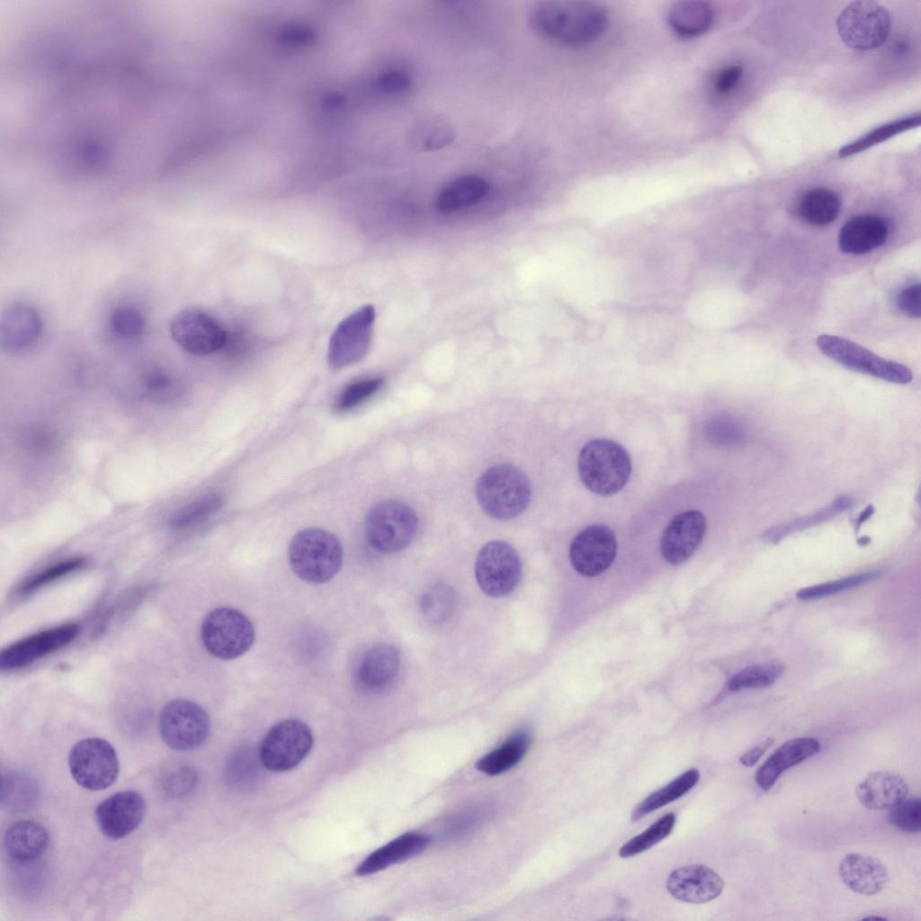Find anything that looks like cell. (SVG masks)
Returning a JSON list of instances; mask_svg holds the SVG:
<instances>
[{
  "label": "cell",
  "mask_w": 921,
  "mask_h": 921,
  "mask_svg": "<svg viewBox=\"0 0 921 921\" xmlns=\"http://www.w3.org/2000/svg\"><path fill=\"white\" fill-rule=\"evenodd\" d=\"M743 75L738 65H728L716 71L711 79V87L719 96H725L735 90Z\"/></svg>",
  "instance_id": "c3c4849f"
},
{
  "label": "cell",
  "mask_w": 921,
  "mask_h": 921,
  "mask_svg": "<svg viewBox=\"0 0 921 921\" xmlns=\"http://www.w3.org/2000/svg\"><path fill=\"white\" fill-rule=\"evenodd\" d=\"M288 555L298 577L310 584H323L339 571L344 552L340 541L330 532L307 528L294 535Z\"/></svg>",
  "instance_id": "7a4b0ae2"
},
{
  "label": "cell",
  "mask_w": 921,
  "mask_h": 921,
  "mask_svg": "<svg viewBox=\"0 0 921 921\" xmlns=\"http://www.w3.org/2000/svg\"><path fill=\"white\" fill-rule=\"evenodd\" d=\"M46 828L33 820H19L11 824L4 835V846L15 862L30 863L40 858L49 846Z\"/></svg>",
  "instance_id": "4316f807"
},
{
  "label": "cell",
  "mask_w": 921,
  "mask_h": 921,
  "mask_svg": "<svg viewBox=\"0 0 921 921\" xmlns=\"http://www.w3.org/2000/svg\"><path fill=\"white\" fill-rule=\"evenodd\" d=\"M853 505V501L847 496H841L835 499L826 507L802 517H798L794 520L780 524L778 526L768 529L765 533V538L769 541H778L779 539L785 537L794 532H798L816 524L827 522L836 517L840 513L850 508Z\"/></svg>",
  "instance_id": "e575fe53"
},
{
  "label": "cell",
  "mask_w": 921,
  "mask_h": 921,
  "mask_svg": "<svg viewBox=\"0 0 921 921\" xmlns=\"http://www.w3.org/2000/svg\"><path fill=\"white\" fill-rule=\"evenodd\" d=\"M489 184L482 176L465 174L445 184L435 198V207L444 213L469 208L479 202L487 193Z\"/></svg>",
  "instance_id": "83f0119b"
},
{
  "label": "cell",
  "mask_w": 921,
  "mask_h": 921,
  "mask_svg": "<svg viewBox=\"0 0 921 921\" xmlns=\"http://www.w3.org/2000/svg\"><path fill=\"white\" fill-rule=\"evenodd\" d=\"M77 623L69 622L37 632L4 648L0 654L2 669H15L58 650L78 634Z\"/></svg>",
  "instance_id": "e0dca14e"
},
{
  "label": "cell",
  "mask_w": 921,
  "mask_h": 921,
  "mask_svg": "<svg viewBox=\"0 0 921 921\" xmlns=\"http://www.w3.org/2000/svg\"><path fill=\"white\" fill-rule=\"evenodd\" d=\"M706 532L705 515L688 510L675 515L665 528L660 551L666 561L678 565L687 560L700 545Z\"/></svg>",
  "instance_id": "ac0fdd59"
},
{
  "label": "cell",
  "mask_w": 921,
  "mask_h": 921,
  "mask_svg": "<svg viewBox=\"0 0 921 921\" xmlns=\"http://www.w3.org/2000/svg\"><path fill=\"white\" fill-rule=\"evenodd\" d=\"M783 666L768 662L747 666L736 674L729 683L731 691L765 687L774 683L782 674Z\"/></svg>",
  "instance_id": "ab89813d"
},
{
  "label": "cell",
  "mask_w": 921,
  "mask_h": 921,
  "mask_svg": "<svg viewBox=\"0 0 921 921\" xmlns=\"http://www.w3.org/2000/svg\"><path fill=\"white\" fill-rule=\"evenodd\" d=\"M476 495L487 514L506 520L526 509L531 499V486L524 473L515 466L497 464L479 477Z\"/></svg>",
  "instance_id": "277c9868"
},
{
  "label": "cell",
  "mask_w": 921,
  "mask_h": 921,
  "mask_svg": "<svg viewBox=\"0 0 921 921\" xmlns=\"http://www.w3.org/2000/svg\"><path fill=\"white\" fill-rule=\"evenodd\" d=\"M881 575V571H872L851 576L836 581L811 586L798 591L797 598L803 601L824 598L836 595L839 592L857 587L858 586L880 577Z\"/></svg>",
  "instance_id": "b9f144b4"
},
{
  "label": "cell",
  "mask_w": 921,
  "mask_h": 921,
  "mask_svg": "<svg viewBox=\"0 0 921 921\" xmlns=\"http://www.w3.org/2000/svg\"><path fill=\"white\" fill-rule=\"evenodd\" d=\"M888 10L874 1L850 3L836 20L837 31L845 45L869 50L881 46L890 31Z\"/></svg>",
  "instance_id": "30bf717a"
},
{
  "label": "cell",
  "mask_w": 921,
  "mask_h": 921,
  "mask_svg": "<svg viewBox=\"0 0 921 921\" xmlns=\"http://www.w3.org/2000/svg\"><path fill=\"white\" fill-rule=\"evenodd\" d=\"M146 801L136 791L116 792L100 802L94 817L101 832L117 840L132 833L142 822Z\"/></svg>",
  "instance_id": "2e32d148"
},
{
  "label": "cell",
  "mask_w": 921,
  "mask_h": 921,
  "mask_svg": "<svg viewBox=\"0 0 921 921\" xmlns=\"http://www.w3.org/2000/svg\"><path fill=\"white\" fill-rule=\"evenodd\" d=\"M39 795V786L30 775L16 771L3 774L1 801L8 809L28 810L37 803Z\"/></svg>",
  "instance_id": "d6a6232c"
},
{
  "label": "cell",
  "mask_w": 921,
  "mask_h": 921,
  "mask_svg": "<svg viewBox=\"0 0 921 921\" xmlns=\"http://www.w3.org/2000/svg\"><path fill=\"white\" fill-rule=\"evenodd\" d=\"M375 308L365 305L344 318L332 334L327 362L333 369H341L362 360L372 337Z\"/></svg>",
  "instance_id": "4fadbf2b"
},
{
  "label": "cell",
  "mask_w": 921,
  "mask_h": 921,
  "mask_svg": "<svg viewBox=\"0 0 921 921\" xmlns=\"http://www.w3.org/2000/svg\"><path fill=\"white\" fill-rule=\"evenodd\" d=\"M716 434L718 442L724 444H735L740 442L744 433L739 425L731 418H723L716 421Z\"/></svg>",
  "instance_id": "816d5d0a"
},
{
  "label": "cell",
  "mask_w": 921,
  "mask_h": 921,
  "mask_svg": "<svg viewBox=\"0 0 921 921\" xmlns=\"http://www.w3.org/2000/svg\"><path fill=\"white\" fill-rule=\"evenodd\" d=\"M577 468L580 479L588 490L600 496H610L627 484L631 461L628 452L620 443L606 438H595L581 449Z\"/></svg>",
  "instance_id": "3957f363"
},
{
  "label": "cell",
  "mask_w": 921,
  "mask_h": 921,
  "mask_svg": "<svg viewBox=\"0 0 921 921\" xmlns=\"http://www.w3.org/2000/svg\"><path fill=\"white\" fill-rule=\"evenodd\" d=\"M908 787L898 773L877 771L869 773L856 787L860 803L869 809H890L904 800Z\"/></svg>",
  "instance_id": "484cf974"
},
{
  "label": "cell",
  "mask_w": 921,
  "mask_h": 921,
  "mask_svg": "<svg viewBox=\"0 0 921 921\" xmlns=\"http://www.w3.org/2000/svg\"><path fill=\"white\" fill-rule=\"evenodd\" d=\"M676 821L675 813L669 812L655 821L646 830L625 843L619 850V855L629 858L651 848L673 831Z\"/></svg>",
  "instance_id": "8d00e7d4"
},
{
  "label": "cell",
  "mask_w": 921,
  "mask_h": 921,
  "mask_svg": "<svg viewBox=\"0 0 921 921\" xmlns=\"http://www.w3.org/2000/svg\"><path fill=\"white\" fill-rule=\"evenodd\" d=\"M263 765L258 752L242 747L233 752L225 765L226 782L237 789L246 790L257 783Z\"/></svg>",
  "instance_id": "836d02e7"
},
{
  "label": "cell",
  "mask_w": 921,
  "mask_h": 921,
  "mask_svg": "<svg viewBox=\"0 0 921 921\" xmlns=\"http://www.w3.org/2000/svg\"><path fill=\"white\" fill-rule=\"evenodd\" d=\"M68 767L81 787L100 791L117 779L120 764L113 747L105 739L88 738L76 742L68 755Z\"/></svg>",
  "instance_id": "8fae6325"
},
{
  "label": "cell",
  "mask_w": 921,
  "mask_h": 921,
  "mask_svg": "<svg viewBox=\"0 0 921 921\" xmlns=\"http://www.w3.org/2000/svg\"><path fill=\"white\" fill-rule=\"evenodd\" d=\"M666 889L678 900L701 904L719 897L724 881L712 869L694 864L674 870L667 878Z\"/></svg>",
  "instance_id": "d6986e66"
},
{
  "label": "cell",
  "mask_w": 921,
  "mask_h": 921,
  "mask_svg": "<svg viewBox=\"0 0 921 921\" xmlns=\"http://www.w3.org/2000/svg\"><path fill=\"white\" fill-rule=\"evenodd\" d=\"M699 779L700 773L697 769L692 768L685 771L636 805L631 812L630 819L638 821L648 814L681 798L695 786Z\"/></svg>",
  "instance_id": "1f68e13d"
},
{
  "label": "cell",
  "mask_w": 921,
  "mask_h": 921,
  "mask_svg": "<svg viewBox=\"0 0 921 921\" xmlns=\"http://www.w3.org/2000/svg\"><path fill=\"white\" fill-rule=\"evenodd\" d=\"M418 517L408 505L397 500H384L371 507L365 521L369 543L383 553L405 549L415 538Z\"/></svg>",
  "instance_id": "8992f818"
},
{
  "label": "cell",
  "mask_w": 921,
  "mask_h": 921,
  "mask_svg": "<svg viewBox=\"0 0 921 921\" xmlns=\"http://www.w3.org/2000/svg\"><path fill=\"white\" fill-rule=\"evenodd\" d=\"M713 12L702 1H681L670 8L667 21L670 28L681 38L690 39L703 34L711 26Z\"/></svg>",
  "instance_id": "f1b7e54d"
},
{
  "label": "cell",
  "mask_w": 921,
  "mask_h": 921,
  "mask_svg": "<svg viewBox=\"0 0 921 921\" xmlns=\"http://www.w3.org/2000/svg\"><path fill=\"white\" fill-rule=\"evenodd\" d=\"M873 513H874V506L872 505H867L865 507V509L863 510L862 513L857 517V520H856V523H855L856 529H859L861 527V525L865 521H867L869 518H871V516L873 514Z\"/></svg>",
  "instance_id": "db71d44e"
},
{
  "label": "cell",
  "mask_w": 921,
  "mask_h": 921,
  "mask_svg": "<svg viewBox=\"0 0 921 921\" xmlns=\"http://www.w3.org/2000/svg\"><path fill=\"white\" fill-rule=\"evenodd\" d=\"M159 733L172 749L193 750L202 746L210 732V720L198 703L186 699H174L161 709Z\"/></svg>",
  "instance_id": "9c48e42d"
},
{
  "label": "cell",
  "mask_w": 921,
  "mask_h": 921,
  "mask_svg": "<svg viewBox=\"0 0 921 921\" xmlns=\"http://www.w3.org/2000/svg\"><path fill=\"white\" fill-rule=\"evenodd\" d=\"M85 563V559L81 557H76L56 563L26 579L19 587L18 593L22 596L30 595L57 579L78 570L84 567Z\"/></svg>",
  "instance_id": "7bdbcfd3"
},
{
  "label": "cell",
  "mask_w": 921,
  "mask_h": 921,
  "mask_svg": "<svg viewBox=\"0 0 921 921\" xmlns=\"http://www.w3.org/2000/svg\"><path fill=\"white\" fill-rule=\"evenodd\" d=\"M170 334L183 350L197 356L211 354L227 343V334L210 315L198 309H186L170 322Z\"/></svg>",
  "instance_id": "5bb4252c"
},
{
  "label": "cell",
  "mask_w": 921,
  "mask_h": 921,
  "mask_svg": "<svg viewBox=\"0 0 921 921\" xmlns=\"http://www.w3.org/2000/svg\"><path fill=\"white\" fill-rule=\"evenodd\" d=\"M838 873L848 889L867 896L881 892L889 881V872L882 862L859 853L845 854L840 861Z\"/></svg>",
  "instance_id": "ffe728a7"
},
{
  "label": "cell",
  "mask_w": 921,
  "mask_h": 921,
  "mask_svg": "<svg viewBox=\"0 0 921 921\" xmlns=\"http://www.w3.org/2000/svg\"><path fill=\"white\" fill-rule=\"evenodd\" d=\"M454 137L453 127L444 118L430 116L416 124L412 142L422 151H434L450 145Z\"/></svg>",
  "instance_id": "d590c367"
},
{
  "label": "cell",
  "mask_w": 921,
  "mask_h": 921,
  "mask_svg": "<svg viewBox=\"0 0 921 921\" xmlns=\"http://www.w3.org/2000/svg\"><path fill=\"white\" fill-rule=\"evenodd\" d=\"M888 822L905 833H917L921 829V801L918 797L904 799L890 808Z\"/></svg>",
  "instance_id": "ee69618b"
},
{
  "label": "cell",
  "mask_w": 921,
  "mask_h": 921,
  "mask_svg": "<svg viewBox=\"0 0 921 921\" xmlns=\"http://www.w3.org/2000/svg\"><path fill=\"white\" fill-rule=\"evenodd\" d=\"M455 595L451 586L443 583L432 586L422 596L420 609L430 623L445 621L454 609Z\"/></svg>",
  "instance_id": "74e56055"
},
{
  "label": "cell",
  "mask_w": 921,
  "mask_h": 921,
  "mask_svg": "<svg viewBox=\"0 0 921 921\" xmlns=\"http://www.w3.org/2000/svg\"><path fill=\"white\" fill-rule=\"evenodd\" d=\"M41 319L31 307L15 303L3 312L0 344L8 351H18L34 344L40 335Z\"/></svg>",
  "instance_id": "cb8c5ba5"
},
{
  "label": "cell",
  "mask_w": 921,
  "mask_h": 921,
  "mask_svg": "<svg viewBox=\"0 0 921 921\" xmlns=\"http://www.w3.org/2000/svg\"><path fill=\"white\" fill-rule=\"evenodd\" d=\"M412 85V79L407 72L401 69H391L383 73L378 80L379 88L389 94L407 93Z\"/></svg>",
  "instance_id": "681fc988"
},
{
  "label": "cell",
  "mask_w": 921,
  "mask_h": 921,
  "mask_svg": "<svg viewBox=\"0 0 921 921\" xmlns=\"http://www.w3.org/2000/svg\"><path fill=\"white\" fill-rule=\"evenodd\" d=\"M820 743L813 738H797L783 743L757 769L755 780L759 788L769 791L787 769L815 756Z\"/></svg>",
  "instance_id": "7402d4cb"
},
{
  "label": "cell",
  "mask_w": 921,
  "mask_h": 921,
  "mask_svg": "<svg viewBox=\"0 0 921 921\" xmlns=\"http://www.w3.org/2000/svg\"><path fill=\"white\" fill-rule=\"evenodd\" d=\"M110 325L112 332L118 336L134 339L143 333L145 320L137 308L123 306L117 308L112 313Z\"/></svg>",
  "instance_id": "bcb514c9"
},
{
  "label": "cell",
  "mask_w": 921,
  "mask_h": 921,
  "mask_svg": "<svg viewBox=\"0 0 921 921\" xmlns=\"http://www.w3.org/2000/svg\"><path fill=\"white\" fill-rule=\"evenodd\" d=\"M223 499L217 494L204 496L180 510L171 520V525L176 529L192 526L207 519L218 512Z\"/></svg>",
  "instance_id": "60d3db41"
},
{
  "label": "cell",
  "mask_w": 921,
  "mask_h": 921,
  "mask_svg": "<svg viewBox=\"0 0 921 921\" xmlns=\"http://www.w3.org/2000/svg\"><path fill=\"white\" fill-rule=\"evenodd\" d=\"M475 577L487 595L502 597L512 593L522 577V563L516 550L506 541H492L479 550Z\"/></svg>",
  "instance_id": "7c38bea8"
},
{
  "label": "cell",
  "mask_w": 921,
  "mask_h": 921,
  "mask_svg": "<svg viewBox=\"0 0 921 921\" xmlns=\"http://www.w3.org/2000/svg\"><path fill=\"white\" fill-rule=\"evenodd\" d=\"M773 738H767L766 739H765L764 741H762L761 743H759L758 745H756V747L743 754L739 758V762L747 767L754 766L761 758V756L765 753V751L773 744Z\"/></svg>",
  "instance_id": "f5cc1de1"
},
{
  "label": "cell",
  "mask_w": 921,
  "mask_h": 921,
  "mask_svg": "<svg viewBox=\"0 0 921 921\" xmlns=\"http://www.w3.org/2000/svg\"><path fill=\"white\" fill-rule=\"evenodd\" d=\"M313 742V734L306 723L298 719L282 720L267 731L261 742V763L275 773L291 770L308 755Z\"/></svg>",
  "instance_id": "ba28073f"
},
{
  "label": "cell",
  "mask_w": 921,
  "mask_h": 921,
  "mask_svg": "<svg viewBox=\"0 0 921 921\" xmlns=\"http://www.w3.org/2000/svg\"><path fill=\"white\" fill-rule=\"evenodd\" d=\"M820 351L830 359L854 371L897 384L912 381V371L906 365L880 357L872 351L844 337L822 335L817 338Z\"/></svg>",
  "instance_id": "52a82bcc"
},
{
  "label": "cell",
  "mask_w": 921,
  "mask_h": 921,
  "mask_svg": "<svg viewBox=\"0 0 921 921\" xmlns=\"http://www.w3.org/2000/svg\"><path fill=\"white\" fill-rule=\"evenodd\" d=\"M399 666L398 650L389 644H377L362 655L356 670V682L364 691L380 692L395 680Z\"/></svg>",
  "instance_id": "44dd1931"
},
{
  "label": "cell",
  "mask_w": 921,
  "mask_h": 921,
  "mask_svg": "<svg viewBox=\"0 0 921 921\" xmlns=\"http://www.w3.org/2000/svg\"><path fill=\"white\" fill-rule=\"evenodd\" d=\"M889 232V224L884 218L871 214L857 215L847 220L840 229L839 247L845 254H866L883 245Z\"/></svg>",
  "instance_id": "603a6c76"
},
{
  "label": "cell",
  "mask_w": 921,
  "mask_h": 921,
  "mask_svg": "<svg viewBox=\"0 0 921 921\" xmlns=\"http://www.w3.org/2000/svg\"><path fill=\"white\" fill-rule=\"evenodd\" d=\"M430 843L422 833H405L369 854L357 867L355 873L366 876L391 865L407 861L424 852Z\"/></svg>",
  "instance_id": "d4e9b609"
},
{
  "label": "cell",
  "mask_w": 921,
  "mask_h": 921,
  "mask_svg": "<svg viewBox=\"0 0 921 921\" xmlns=\"http://www.w3.org/2000/svg\"><path fill=\"white\" fill-rule=\"evenodd\" d=\"M531 742V734L527 730L516 731L499 747L480 757L476 768L487 775L503 773L524 757Z\"/></svg>",
  "instance_id": "f546056e"
},
{
  "label": "cell",
  "mask_w": 921,
  "mask_h": 921,
  "mask_svg": "<svg viewBox=\"0 0 921 921\" xmlns=\"http://www.w3.org/2000/svg\"><path fill=\"white\" fill-rule=\"evenodd\" d=\"M920 298V283L912 284L899 293L897 300L898 307L905 315L913 318H919L921 314Z\"/></svg>",
  "instance_id": "f907efd6"
},
{
  "label": "cell",
  "mask_w": 921,
  "mask_h": 921,
  "mask_svg": "<svg viewBox=\"0 0 921 921\" xmlns=\"http://www.w3.org/2000/svg\"><path fill=\"white\" fill-rule=\"evenodd\" d=\"M201 637L209 653L230 660L251 648L255 632L251 621L243 613L231 607H219L203 619Z\"/></svg>",
  "instance_id": "5b68a950"
},
{
  "label": "cell",
  "mask_w": 921,
  "mask_h": 921,
  "mask_svg": "<svg viewBox=\"0 0 921 921\" xmlns=\"http://www.w3.org/2000/svg\"><path fill=\"white\" fill-rule=\"evenodd\" d=\"M617 550L614 532L603 524H593L579 532L569 548L570 562L584 577H595L613 563Z\"/></svg>",
  "instance_id": "9a60e30c"
},
{
  "label": "cell",
  "mask_w": 921,
  "mask_h": 921,
  "mask_svg": "<svg viewBox=\"0 0 921 921\" xmlns=\"http://www.w3.org/2000/svg\"><path fill=\"white\" fill-rule=\"evenodd\" d=\"M920 124V116H911L904 118L885 125H882L868 134L863 136L857 140L843 147L838 156L840 157H847L857 153H860L876 144H879L894 135H897L902 131H905L913 127H917Z\"/></svg>",
  "instance_id": "f35d334b"
},
{
  "label": "cell",
  "mask_w": 921,
  "mask_h": 921,
  "mask_svg": "<svg viewBox=\"0 0 921 921\" xmlns=\"http://www.w3.org/2000/svg\"><path fill=\"white\" fill-rule=\"evenodd\" d=\"M863 919H885V917H865V918H863Z\"/></svg>",
  "instance_id": "11a10c76"
},
{
  "label": "cell",
  "mask_w": 921,
  "mask_h": 921,
  "mask_svg": "<svg viewBox=\"0 0 921 921\" xmlns=\"http://www.w3.org/2000/svg\"><path fill=\"white\" fill-rule=\"evenodd\" d=\"M535 29L544 37L565 46H582L604 31L607 15L597 4L583 1H543L532 10Z\"/></svg>",
  "instance_id": "6da1fadb"
},
{
  "label": "cell",
  "mask_w": 921,
  "mask_h": 921,
  "mask_svg": "<svg viewBox=\"0 0 921 921\" xmlns=\"http://www.w3.org/2000/svg\"><path fill=\"white\" fill-rule=\"evenodd\" d=\"M384 380L380 377L369 378L347 385L339 394L335 408L348 411L362 404L374 395L382 386Z\"/></svg>",
  "instance_id": "f6af8a7d"
},
{
  "label": "cell",
  "mask_w": 921,
  "mask_h": 921,
  "mask_svg": "<svg viewBox=\"0 0 921 921\" xmlns=\"http://www.w3.org/2000/svg\"><path fill=\"white\" fill-rule=\"evenodd\" d=\"M197 780V773L192 768L183 766L169 772L164 778L163 786L170 796L182 797L194 789Z\"/></svg>",
  "instance_id": "7dc6e473"
},
{
  "label": "cell",
  "mask_w": 921,
  "mask_h": 921,
  "mask_svg": "<svg viewBox=\"0 0 921 921\" xmlns=\"http://www.w3.org/2000/svg\"><path fill=\"white\" fill-rule=\"evenodd\" d=\"M841 210V200L836 192L817 187L805 192L800 199L798 213L807 224L826 226L832 223Z\"/></svg>",
  "instance_id": "4dcf8cb0"
}]
</instances>
